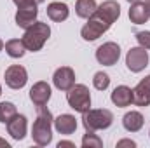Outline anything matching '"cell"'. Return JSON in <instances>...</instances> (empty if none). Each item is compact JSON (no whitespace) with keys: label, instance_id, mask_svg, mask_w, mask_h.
<instances>
[{"label":"cell","instance_id":"2e32d148","mask_svg":"<svg viewBox=\"0 0 150 148\" xmlns=\"http://www.w3.org/2000/svg\"><path fill=\"white\" fill-rule=\"evenodd\" d=\"M52 125H54V129L59 134H67V136L74 134L77 131V120H75L74 115H70V113H61L59 117H56Z\"/></svg>","mask_w":150,"mask_h":148},{"label":"cell","instance_id":"8fae6325","mask_svg":"<svg viewBox=\"0 0 150 148\" xmlns=\"http://www.w3.org/2000/svg\"><path fill=\"white\" fill-rule=\"evenodd\" d=\"M51 85L44 80L35 82L30 89V99L35 106H42V105H47V101L51 99Z\"/></svg>","mask_w":150,"mask_h":148},{"label":"cell","instance_id":"cb8c5ba5","mask_svg":"<svg viewBox=\"0 0 150 148\" xmlns=\"http://www.w3.org/2000/svg\"><path fill=\"white\" fill-rule=\"evenodd\" d=\"M136 40H138V44L142 45V47H145L147 51H150V32H138L136 33Z\"/></svg>","mask_w":150,"mask_h":148},{"label":"cell","instance_id":"4dcf8cb0","mask_svg":"<svg viewBox=\"0 0 150 148\" xmlns=\"http://www.w3.org/2000/svg\"><path fill=\"white\" fill-rule=\"evenodd\" d=\"M0 94H2V85H0Z\"/></svg>","mask_w":150,"mask_h":148},{"label":"cell","instance_id":"6da1fadb","mask_svg":"<svg viewBox=\"0 0 150 148\" xmlns=\"http://www.w3.org/2000/svg\"><path fill=\"white\" fill-rule=\"evenodd\" d=\"M120 16V5L117 0H105L96 7V11L87 18V23L80 30V37L86 42L98 40L103 33H107L112 25Z\"/></svg>","mask_w":150,"mask_h":148},{"label":"cell","instance_id":"4fadbf2b","mask_svg":"<svg viewBox=\"0 0 150 148\" xmlns=\"http://www.w3.org/2000/svg\"><path fill=\"white\" fill-rule=\"evenodd\" d=\"M38 5H28V7H18V12H16V25L23 30L30 28L35 21H37L38 16Z\"/></svg>","mask_w":150,"mask_h":148},{"label":"cell","instance_id":"52a82bcc","mask_svg":"<svg viewBox=\"0 0 150 148\" xmlns=\"http://www.w3.org/2000/svg\"><path fill=\"white\" fill-rule=\"evenodd\" d=\"M120 58V47L115 42H105L96 49V59L103 66H113Z\"/></svg>","mask_w":150,"mask_h":148},{"label":"cell","instance_id":"3957f363","mask_svg":"<svg viewBox=\"0 0 150 148\" xmlns=\"http://www.w3.org/2000/svg\"><path fill=\"white\" fill-rule=\"evenodd\" d=\"M51 37V26L47 23H42V21H35L30 28L25 30V35H23V44L26 47V51H32V52H37L44 47V44L49 40Z\"/></svg>","mask_w":150,"mask_h":148},{"label":"cell","instance_id":"d4e9b609","mask_svg":"<svg viewBox=\"0 0 150 148\" xmlns=\"http://www.w3.org/2000/svg\"><path fill=\"white\" fill-rule=\"evenodd\" d=\"M16 4V7H28V5H40L45 0H12Z\"/></svg>","mask_w":150,"mask_h":148},{"label":"cell","instance_id":"f546056e","mask_svg":"<svg viewBox=\"0 0 150 148\" xmlns=\"http://www.w3.org/2000/svg\"><path fill=\"white\" fill-rule=\"evenodd\" d=\"M129 4H134V2H140V0H127Z\"/></svg>","mask_w":150,"mask_h":148},{"label":"cell","instance_id":"30bf717a","mask_svg":"<svg viewBox=\"0 0 150 148\" xmlns=\"http://www.w3.org/2000/svg\"><path fill=\"white\" fill-rule=\"evenodd\" d=\"M7 132L11 134V138L12 140H16V141H21L25 136H26V129H28V120H26V117L25 115H19V113H16L7 124Z\"/></svg>","mask_w":150,"mask_h":148},{"label":"cell","instance_id":"5bb4252c","mask_svg":"<svg viewBox=\"0 0 150 148\" xmlns=\"http://www.w3.org/2000/svg\"><path fill=\"white\" fill-rule=\"evenodd\" d=\"M129 19L133 25H143L150 19V7L147 0H140V2H134L131 4V9H129Z\"/></svg>","mask_w":150,"mask_h":148},{"label":"cell","instance_id":"7a4b0ae2","mask_svg":"<svg viewBox=\"0 0 150 148\" xmlns=\"http://www.w3.org/2000/svg\"><path fill=\"white\" fill-rule=\"evenodd\" d=\"M52 122H54V117L51 110L45 105L37 106V118L32 127V140L35 145L47 147L52 141Z\"/></svg>","mask_w":150,"mask_h":148},{"label":"cell","instance_id":"e0dca14e","mask_svg":"<svg viewBox=\"0 0 150 148\" xmlns=\"http://www.w3.org/2000/svg\"><path fill=\"white\" fill-rule=\"evenodd\" d=\"M47 16H49V19H52L54 23H61V21L68 19L70 9H68V5L63 4V2H51V4L47 5Z\"/></svg>","mask_w":150,"mask_h":148},{"label":"cell","instance_id":"603a6c76","mask_svg":"<svg viewBox=\"0 0 150 148\" xmlns=\"http://www.w3.org/2000/svg\"><path fill=\"white\" fill-rule=\"evenodd\" d=\"M93 85H94V89H98V91H107L108 85H110V77H108V73H105V72H96L94 77H93Z\"/></svg>","mask_w":150,"mask_h":148},{"label":"cell","instance_id":"ba28073f","mask_svg":"<svg viewBox=\"0 0 150 148\" xmlns=\"http://www.w3.org/2000/svg\"><path fill=\"white\" fill-rule=\"evenodd\" d=\"M4 78H5V84L11 89H23L26 85V82H28V72L21 65H11L5 70Z\"/></svg>","mask_w":150,"mask_h":148},{"label":"cell","instance_id":"277c9868","mask_svg":"<svg viewBox=\"0 0 150 148\" xmlns=\"http://www.w3.org/2000/svg\"><path fill=\"white\" fill-rule=\"evenodd\" d=\"M113 124V113L107 108H98V110H89L82 113V125L86 131H101L108 129Z\"/></svg>","mask_w":150,"mask_h":148},{"label":"cell","instance_id":"d6986e66","mask_svg":"<svg viewBox=\"0 0 150 148\" xmlns=\"http://www.w3.org/2000/svg\"><path fill=\"white\" fill-rule=\"evenodd\" d=\"M5 52H7L11 58L18 59V58H23V56H25L26 47H25L23 40H19V38H12V40H7V42H5Z\"/></svg>","mask_w":150,"mask_h":148},{"label":"cell","instance_id":"9a60e30c","mask_svg":"<svg viewBox=\"0 0 150 148\" xmlns=\"http://www.w3.org/2000/svg\"><path fill=\"white\" fill-rule=\"evenodd\" d=\"M112 103L119 108H126L133 103V89L127 87V85H117L112 91V96H110Z\"/></svg>","mask_w":150,"mask_h":148},{"label":"cell","instance_id":"7402d4cb","mask_svg":"<svg viewBox=\"0 0 150 148\" xmlns=\"http://www.w3.org/2000/svg\"><path fill=\"white\" fill-rule=\"evenodd\" d=\"M101 147H103L101 138L94 131H86V134L82 138V148H101Z\"/></svg>","mask_w":150,"mask_h":148},{"label":"cell","instance_id":"1f68e13d","mask_svg":"<svg viewBox=\"0 0 150 148\" xmlns=\"http://www.w3.org/2000/svg\"><path fill=\"white\" fill-rule=\"evenodd\" d=\"M147 2H149V7H150V0H147Z\"/></svg>","mask_w":150,"mask_h":148},{"label":"cell","instance_id":"ac0fdd59","mask_svg":"<svg viewBox=\"0 0 150 148\" xmlns=\"http://www.w3.org/2000/svg\"><path fill=\"white\" fill-rule=\"evenodd\" d=\"M143 122H145V120H143V115L136 110L127 111V113L122 117V125H124V129L129 131V132H138V131L143 127Z\"/></svg>","mask_w":150,"mask_h":148},{"label":"cell","instance_id":"4316f807","mask_svg":"<svg viewBox=\"0 0 150 148\" xmlns=\"http://www.w3.org/2000/svg\"><path fill=\"white\" fill-rule=\"evenodd\" d=\"M63 147L75 148V143H72V141H59V143H58V148H63Z\"/></svg>","mask_w":150,"mask_h":148},{"label":"cell","instance_id":"44dd1931","mask_svg":"<svg viewBox=\"0 0 150 148\" xmlns=\"http://www.w3.org/2000/svg\"><path fill=\"white\" fill-rule=\"evenodd\" d=\"M16 113H18V110H16L14 103H11V101H2L0 103V122L2 124H7Z\"/></svg>","mask_w":150,"mask_h":148},{"label":"cell","instance_id":"7c38bea8","mask_svg":"<svg viewBox=\"0 0 150 148\" xmlns=\"http://www.w3.org/2000/svg\"><path fill=\"white\" fill-rule=\"evenodd\" d=\"M133 103L136 106H149L150 105V75L142 78L136 87L133 89Z\"/></svg>","mask_w":150,"mask_h":148},{"label":"cell","instance_id":"9c48e42d","mask_svg":"<svg viewBox=\"0 0 150 148\" xmlns=\"http://www.w3.org/2000/svg\"><path fill=\"white\" fill-rule=\"evenodd\" d=\"M52 84L56 89L59 91H68L75 85V72L70 68V66H61L58 68L54 75H52Z\"/></svg>","mask_w":150,"mask_h":148},{"label":"cell","instance_id":"484cf974","mask_svg":"<svg viewBox=\"0 0 150 148\" xmlns=\"http://www.w3.org/2000/svg\"><path fill=\"white\" fill-rule=\"evenodd\" d=\"M122 147L134 148L136 147V141H133V140H120V141H117V148H122Z\"/></svg>","mask_w":150,"mask_h":148},{"label":"cell","instance_id":"f1b7e54d","mask_svg":"<svg viewBox=\"0 0 150 148\" xmlns=\"http://www.w3.org/2000/svg\"><path fill=\"white\" fill-rule=\"evenodd\" d=\"M5 45H4V42H2V38H0V52H2V49H4Z\"/></svg>","mask_w":150,"mask_h":148},{"label":"cell","instance_id":"8992f818","mask_svg":"<svg viewBox=\"0 0 150 148\" xmlns=\"http://www.w3.org/2000/svg\"><path fill=\"white\" fill-rule=\"evenodd\" d=\"M126 66L133 73H140L149 66V51L142 45L131 47L126 54Z\"/></svg>","mask_w":150,"mask_h":148},{"label":"cell","instance_id":"5b68a950","mask_svg":"<svg viewBox=\"0 0 150 148\" xmlns=\"http://www.w3.org/2000/svg\"><path fill=\"white\" fill-rule=\"evenodd\" d=\"M67 101L70 108H74L79 113H84L91 108V92L87 85L84 84H75L72 89L67 91Z\"/></svg>","mask_w":150,"mask_h":148},{"label":"cell","instance_id":"83f0119b","mask_svg":"<svg viewBox=\"0 0 150 148\" xmlns=\"http://www.w3.org/2000/svg\"><path fill=\"white\" fill-rule=\"evenodd\" d=\"M0 148H11L9 141H5V140H2V138H0Z\"/></svg>","mask_w":150,"mask_h":148},{"label":"cell","instance_id":"ffe728a7","mask_svg":"<svg viewBox=\"0 0 150 148\" xmlns=\"http://www.w3.org/2000/svg\"><path fill=\"white\" fill-rule=\"evenodd\" d=\"M96 7H98L96 0H77L75 2V12L79 18H84V19H87L96 11Z\"/></svg>","mask_w":150,"mask_h":148}]
</instances>
